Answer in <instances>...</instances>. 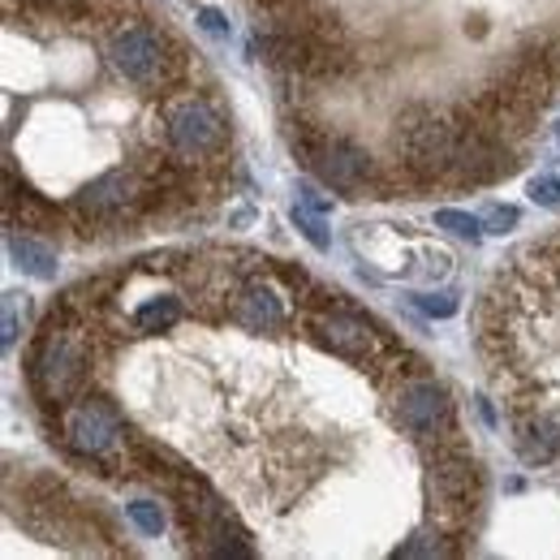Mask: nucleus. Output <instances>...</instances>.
Listing matches in <instances>:
<instances>
[{
    "instance_id": "f257e3e1",
    "label": "nucleus",
    "mask_w": 560,
    "mask_h": 560,
    "mask_svg": "<svg viewBox=\"0 0 560 560\" xmlns=\"http://www.w3.org/2000/svg\"><path fill=\"white\" fill-rule=\"evenodd\" d=\"M479 315L513 319L530 328L479 324V353L488 371L535 362L495 375L500 406L509 410V440L526 470L560 483V229L522 246L483 293Z\"/></svg>"
},
{
    "instance_id": "f03ea898",
    "label": "nucleus",
    "mask_w": 560,
    "mask_h": 560,
    "mask_svg": "<svg viewBox=\"0 0 560 560\" xmlns=\"http://www.w3.org/2000/svg\"><path fill=\"white\" fill-rule=\"evenodd\" d=\"M259 18L264 31H277L284 39H298V44H315L324 35V26L332 22V9H346V4H362V0H246ZM448 4H462V9H539V0H448ZM552 13L560 18V0H548Z\"/></svg>"
},
{
    "instance_id": "7ed1b4c3",
    "label": "nucleus",
    "mask_w": 560,
    "mask_h": 560,
    "mask_svg": "<svg viewBox=\"0 0 560 560\" xmlns=\"http://www.w3.org/2000/svg\"><path fill=\"white\" fill-rule=\"evenodd\" d=\"M9 255L18 259V268H26L31 277L48 280L57 277V250L48 237H35V233H22V229H9Z\"/></svg>"
},
{
    "instance_id": "20e7f679",
    "label": "nucleus",
    "mask_w": 560,
    "mask_h": 560,
    "mask_svg": "<svg viewBox=\"0 0 560 560\" xmlns=\"http://www.w3.org/2000/svg\"><path fill=\"white\" fill-rule=\"evenodd\" d=\"M293 224L306 233V242H311L315 250H328V246H332V237H328V229H324V215L311 208V203H298V208H293Z\"/></svg>"
},
{
    "instance_id": "39448f33",
    "label": "nucleus",
    "mask_w": 560,
    "mask_h": 560,
    "mask_svg": "<svg viewBox=\"0 0 560 560\" xmlns=\"http://www.w3.org/2000/svg\"><path fill=\"white\" fill-rule=\"evenodd\" d=\"M435 224H440V229H453L457 237H470V242H479V237H483V215H466V211H435Z\"/></svg>"
},
{
    "instance_id": "423d86ee",
    "label": "nucleus",
    "mask_w": 560,
    "mask_h": 560,
    "mask_svg": "<svg viewBox=\"0 0 560 560\" xmlns=\"http://www.w3.org/2000/svg\"><path fill=\"white\" fill-rule=\"evenodd\" d=\"M415 306L427 311V315H435V319H448V315H457V293H415Z\"/></svg>"
},
{
    "instance_id": "0eeeda50",
    "label": "nucleus",
    "mask_w": 560,
    "mask_h": 560,
    "mask_svg": "<svg viewBox=\"0 0 560 560\" xmlns=\"http://www.w3.org/2000/svg\"><path fill=\"white\" fill-rule=\"evenodd\" d=\"M195 18H199V26L208 31L215 44H229L233 31H229V22H224V13H220L215 4H195Z\"/></svg>"
},
{
    "instance_id": "6e6552de",
    "label": "nucleus",
    "mask_w": 560,
    "mask_h": 560,
    "mask_svg": "<svg viewBox=\"0 0 560 560\" xmlns=\"http://www.w3.org/2000/svg\"><path fill=\"white\" fill-rule=\"evenodd\" d=\"M530 199H535L539 208H560V177H552V173L535 177V182H530Z\"/></svg>"
},
{
    "instance_id": "1a4fd4ad",
    "label": "nucleus",
    "mask_w": 560,
    "mask_h": 560,
    "mask_svg": "<svg viewBox=\"0 0 560 560\" xmlns=\"http://www.w3.org/2000/svg\"><path fill=\"white\" fill-rule=\"evenodd\" d=\"M483 229H488V233H509V229H517V208L491 203V208L483 211Z\"/></svg>"
}]
</instances>
